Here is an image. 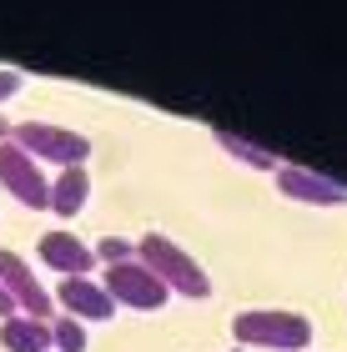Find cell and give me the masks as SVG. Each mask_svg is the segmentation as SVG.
Instances as JSON below:
<instances>
[{"mask_svg": "<svg viewBox=\"0 0 347 352\" xmlns=\"http://www.w3.org/2000/svg\"><path fill=\"white\" fill-rule=\"evenodd\" d=\"M21 91V71H10V66H0V101H10V96Z\"/></svg>", "mask_w": 347, "mask_h": 352, "instance_id": "9a60e30c", "label": "cell"}, {"mask_svg": "<svg viewBox=\"0 0 347 352\" xmlns=\"http://www.w3.org/2000/svg\"><path fill=\"white\" fill-rule=\"evenodd\" d=\"M0 287L15 297V307L25 317H41V322H51V292L41 287V277L30 272V262L21 252H0Z\"/></svg>", "mask_w": 347, "mask_h": 352, "instance_id": "8992f818", "label": "cell"}, {"mask_svg": "<svg viewBox=\"0 0 347 352\" xmlns=\"http://www.w3.org/2000/svg\"><path fill=\"white\" fill-rule=\"evenodd\" d=\"M51 347L56 352H81L86 347V327H81V317H51Z\"/></svg>", "mask_w": 347, "mask_h": 352, "instance_id": "7c38bea8", "label": "cell"}, {"mask_svg": "<svg viewBox=\"0 0 347 352\" xmlns=\"http://www.w3.org/2000/svg\"><path fill=\"white\" fill-rule=\"evenodd\" d=\"M56 297H60V307H66V317H111L116 312V297L91 277H60Z\"/></svg>", "mask_w": 347, "mask_h": 352, "instance_id": "9c48e42d", "label": "cell"}, {"mask_svg": "<svg viewBox=\"0 0 347 352\" xmlns=\"http://www.w3.org/2000/svg\"><path fill=\"white\" fill-rule=\"evenodd\" d=\"M232 352H242V347H232Z\"/></svg>", "mask_w": 347, "mask_h": 352, "instance_id": "e0dca14e", "label": "cell"}, {"mask_svg": "<svg viewBox=\"0 0 347 352\" xmlns=\"http://www.w3.org/2000/svg\"><path fill=\"white\" fill-rule=\"evenodd\" d=\"M10 141L21 151H30L36 162H56V166H81L91 151V141L81 131L56 126V121H21V126H10Z\"/></svg>", "mask_w": 347, "mask_h": 352, "instance_id": "3957f363", "label": "cell"}, {"mask_svg": "<svg viewBox=\"0 0 347 352\" xmlns=\"http://www.w3.org/2000/svg\"><path fill=\"white\" fill-rule=\"evenodd\" d=\"M136 252H141V262H146L156 277L171 287V292H186V297H207L212 292V277L201 272V262L186 247H177L166 232H146L136 242Z\"/></svg>", "mask_w": 347, "mask_h": 352, "instance_id": "6da1fadb", "label": "cell"}, {"mask_svg": "<svg viewBox=\"0 0 347 352\" xmlns=\"http://www.w3.org/2000/svg\"><path fill=\"white\" fill-rule=\"evenodd\" d=\"M277 186L287 191V197L297 201H312V206H333V201H347V186L337 182V176L327 171H312V166H277Z\"/></svg>", "mask_w": 347, "mask_h": 352, "instance_id": "52a82bcc", "label": "cell"}, {"mask_svg": "<svg viewBox=\"0 0 347 352\" xmlns=\"http://www.w3.org/2000/svg\"><path fill=\"white\" fill-rule=\"evenodd\" d=\"M36 252H41V262H51L60 277H86V267L96 262V252H91L76 232H66V227H56V232H41V242H36Z\"/></svg>", "mask_w": 347, "mask_h": 352, "instance_id": "ba28073f", "label": "cell"}, {"mask_svg": "<svg viewBox=\"0 0 347 352\" xmlns=\"http://www.w3.org/2000/svg\"><path fill=\"white\" fill-rule=\"evenodd\" d=\"M0 347L5 352H51V322L15 312V317L0 322Z\"/></svg>", "mask_w": 347, "mask_h": 352, "instance_id": "30bf717a", "label": "cell"}, {"mask_svg": "<svg viewBox=\"0 0 347 352\" xmlns=\"http://www.w3.org/2000/svg\"><path fill=\"white\" fill-rule=\"evenodd\" d=\"M51 352H56V347H51Z\"/></svg>", "mask_w": 347, "mask_h": 352, "instance_id": "ac0fdd59", "label": "cell"}, {"mask_svg": "<svg viewBox=\"0 0 347 352\" xmlns=\"http://www.w3.org/2000/svg\"><path fill=\"white\" fill-rule=\"evenodd\" d=\"M15 312H21V307H15V297L0 287V322H5V317H15Z\"/></svg>", "mask_w": 347, "mask_h": 352, "instance_id": "2e32d148", "label": "cell"}, {"mask_svg": "<svg viewBox=\"0 0 347 352\" xmlns=\"http://www.w3.org/2000/svg\"><path fill=\"white\" fill-rule=\"evenodd\" d=\"M101 287L116 302H126V307H161L166 292H171L146 262H116V267H106V282Z\"/></svg>", "mask_w": 347, "mask_h": 352, "instance_id": "5b68a950", "label": "cell"}, {"mask_svg": "<svg viewBox=\"0 0 347 352\" xmlns=\"http://www.w3.org/2000/svg\"><path fill=\"white\" fill-rule=\"evenodd\" d=\"M0 186L25 206H51V182H45L41 162L21 151L15 141H0Z\"/></svg>", "mask_w": 347, "mask_h": 352, "instance_id": "277c9868", "label": "cell"}, {"mask_svg": "<svg viewBox=\"0 0 347 352\" xmlns=\"http://www.w3.org/2000/svg\"><path fill=\"white\" fill-rule=\"evenodd\" d=\"M216 131V141L232 151V156H242V162H251V166H272V151H262V146H251L247 136H236V131H227V126H212Z\"/></svg>", "mask_w": 347, "mask_h": 352, "instance_id": "4fadbf2b", "label": "cell"}, {"mask_svg": "<svg viewBox=\"0 0 347 352\" xmlns=\"http://www.w3.org/2000/svg\"><path fill=\"white\" fill-rule=\"evenodd\" d=\"M131 242H126V236H101V242H96V257L106 262V267H116V262H131Z\"/></svg>", "mask_w": 347, "mask_h": 352, "instance_id": "5bb4252c", "label": "cell"}, {"mask_svg": "<svg viewBox=\"0 0 347 352\" xmlns=\"http://www.w3.org/2000/svg\"><path fill=\"white\" fill-rule=\"evenodd\" d=\"M86 191H91V171H86V166H66V171L51 182V212H60V217L81 212V206H86Z\"/></svg>", "mask_w": 347, "mask_h": 352, "instance_id": "8fae6325", "label": "cell"}, {"mask_svg": "<svg viewBox=\"0 0 347 352\" xmlns=\"http://www.w3.org/2000/svg\"><path fill=\"white\" fill-rule=\"evenodd\" d=\"M232 332L242 342H262V347H287L302 352L312 342V317L287 312V307H247L232 317Z\"/></svg>", "mask_w": 347, "mask_h": 352, "instance_id": "7a4b0ae2", "label": "cell"}]
</instances>
